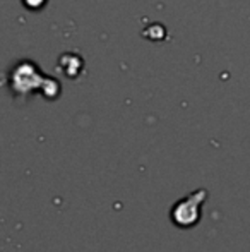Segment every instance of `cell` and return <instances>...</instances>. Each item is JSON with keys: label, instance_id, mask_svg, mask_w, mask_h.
I'll use <instances>...</instances> for the list:
<instances>
[{"label": "cell", "instance_id": "obj_1", "mask_svg": "<svg viewBox=\"0 0 250 252\" xmlns=\"http://www.w3.org/2000/svg\"><path fill=\"white\" fill-rule=\"evenodd\" d=\"M206 190L200 189L192 192L185 199H182L173 208V221L178 226H184V228H190V226L195 225L200 218V208L206 201Z\"/></svg>", "mask_w": 250, "mask_h": 252}]
</instances>
